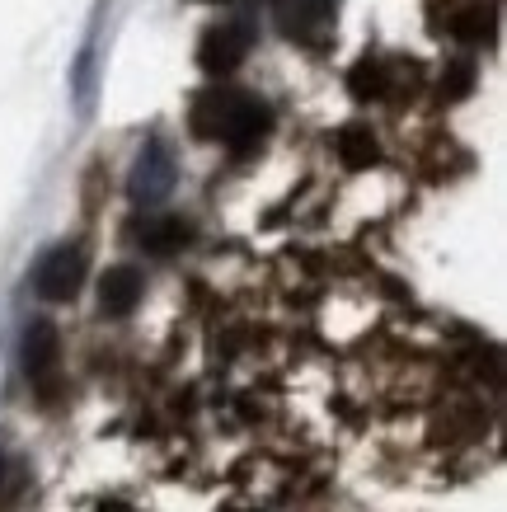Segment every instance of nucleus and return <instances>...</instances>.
<instances>
[{
  "label": "nucleus",
  "instance_id": "nucleus-1",
  "mask_svg": "<svg viewBox=\"0 0 507 512\" xmlns=\"http://www.w3.org/2000/svg\"><path fill=\"white\" fill-rule=\"evenodd\" d=\"M188 127H193V137L221 141V146L235 151V156H249V151L268 137L273 113H268V104H259L254 94L216 85V90H202L198 99H193V109H188Z\"/></svg>",
  "mask_w": 507,
  "mask_h": 512
},
{
  "label": "nucleus",
  "instance_id": "nucleus-2",
  "mask_svg": "<svg viewBox=\"0 0 507 512\" xmlns=\"http://www.w3.org/2000/svg\"><path fill=\"white\" fill-rule=\"evenodd\" d=\"M24 372H29L33 390L43 400H57V390H62V339L47 320H33L24 329Z\"/></svg>",
  "mask_w": 507,
  "mask_h": 512
},
{
  "label": "nucleus",
  "instance_id": "nucleus-3",
  "mask_svg": "<svg viewBox=\"0 0 507 512\" xmlns=\"http://www.w3.org/2000/svg\"><path fill=\"white\" fill-rule=\"evenodd\" d=\"M85 282V249L80 245H57L47 249L38 268H33V287L43 301H71Z\"/></svg>",
  "mask_w": 507,
  "mask_h": 512
},
{
  "label": "nucleus",
  "instance_id": "nucleus-4",
  "mask_svg": "<svg viewBox=\"0 0 507 512\" xmlns=\"http://www.w3.org/2000/svg\"><path fill=\"white\" fill-rule=\"evenodd\" d=\"M249 43H254V33H249V24H240V19L212 24L198 43V66L207 76H231L235 66L249 57Z\"/></svg>",
  "mask_w": 507,
  "mask_h": 512
},
{
  "label": "nucleus",
  "instance_id": "nucleus-5",
  "mask_svg": "<svg viewBox=\"0 0 507 512\" xmlns=\"http://www.w3.org/2000/svg\"><path fill=\"white\" fill-rule=\"evenodd\" d=\"M273 19L292 43L320 47L334 24V0H273Z\"/></svg>",
  "mask_w": 507,
  "mask_h": 512
},
{
  "label": "nucleus",
  "instance_id": "nucleus-6",
  "mask_svg": "<svg viewBox=\"0 0 507 512\" xmlns=\"http://www.w3.org/2000/svg\"><path fill=\"white\" fill-rule=\"evenodd\" d=\"M132 198L137 202H165L174 193V156H169L165 141H146L137 156V170H132Z\"/></svg>",
  "mask_w": 507,
  "mask_h": 512
},
{
  "label": "nucleus",
  "instance_id": "nucleus-7",
  "mask_svg": "<svg viewBox=\"0 0 507 512\" xmlns=\"http://www.w3.org/2000/svg\"><path fill=\"white\" fill-rule=\"evenodd\" d=\"M400 76H404V62L390 66L385 57H362V62L348 71V90L357 99H385V94L400 90Z\"/></svg>",
  "mask_w": 507,
  "mask_h": 512
},
{
  "label": "nucleus",
  "instance_id": "nucleus-8",
  "mask_svg": "<svg viewBox=\"0 0 507 512\" xmlns=\"http://www.w3.org/2000/svg\"><path fill=\"white\" fill-rule=\"evenodd\" d=\"M141 301V273L137 268H108L104 282H99V306H104V315H132Z\"/></svg>",
  "mask_w": 507,
  "mask_h": 512
},
{
  "label": "nucleus",
  "instance_id": "nucleus-9",
  "mask_svg": "<svg viewBox=\"0 0 507 512\" xmlns=\"http://www.w3.org/2000/svg\"><path fill=\"white\" fill-rule=\"evenodd\" d=\"M132 231H137V245L151 249V254H174V249L188 245V221L179 217H146Z\"/></svg>",
  "mask_w": 507,
  "mask_h": 512
},
{
  "label": "nucleus",
  "instance_id": "nucleus-10",
  "mask_svg": "<svg viewBox=\"0 0 507 512\" xmlns=\"http://www.w3.org/2000/svg\"><path fill=\"white\" fill-rule=\"evenodd\" d=\"M334 151L348 170H367V165H376V156H381V146H376V137H371V127H362V123L343 127V132L334 137Z\"/></svg>",
  "mask_w": 507,
  "mask_h": 512
},
{
  "label": "nucleus",
  "instance_id": "nucleus-11",
  "mask_svg": "<svg viewBox=\"0 0 507 512\" xmlns=\"http://www.w3.org/2000/svg\"><path fill=\"white\" fill-rule=\"evenodd\" d=\"M446 29L456 33L461 43H489V38H493V15L484 10V5H470V10H461V15L451 19Z\"/></svg>",
  "mask_w": 507,
  "mask_h": 512
},
{
  "label": "nucleus",
  "instance_id": "nucleus-12",
  "mask_svg": "<svg viewBox=\"0 0 507 512\" xmlns=\"http://www.w3.org/2000/svg\"><path fill=\"white\" fill-rule=\"evenodd\" d=\"M470 85H475V62H451L442 71V99H461V94H470Z\"/></svg>",
  "mask_w": 507,
  "mask_h": 512
},
{
  "label": "nucleus",
  "instance_id": "nucleus-13",
  "mask_svg": "<svg viewBox=\"0 0 507 512\" xmlns=\"http://www.w3.org/2000/svg\"><path fill=\"white\" fill-rule=\"evenodd\" d=\"M5 475H10V466H5V451H0V484H5Z\"/></svg>",
  "mask_w": 507,
  "mask_h": 512
},
{
  "label": "nucleus",
  "instance_id": "nucleus-14",
  "mask_svg": "<svg viewBox=\"0 0 507 512\" xmlns=\"http://www.w3.org/2000/svg\"><path fill=\"white\" fill-rule=\"evenodd\" d=\"M99 512H132V508H118V503H108V508H99Z\"/></svg>",
  "mask_w": 507,
  "mask_h": 512
},
{
  "label": "nucleus",
  "instance_id": "nucleus-15",
  "mask_svg": "<svg viewBox=\"0 0 507 512\" xmlns=\"http://www.w3.org/2000/svg\"><path fill=\"white\" fill-rule=\"evenodd\" d=\"M207 5H216V0H207Z\"/></svg>",
  "mask_w": 507,
  "mask_h": 512
}]
</instances>
